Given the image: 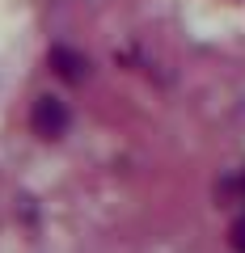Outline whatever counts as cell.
I'll use <instances>...</instances> for the list:
<instances>
[{
  "mask_svg": "<svg viewBox=\"0 0 245 253\" xmlns=\"http://www.w3.org/2000/svg\"><path fill=\"white\" fill-rule=\"evenodd\" d=\"M51 63L59 68V76H68V81H81V76H85V68H89V63H85V55L64 51V46H59V51H51Z\"/></svg>",
  "mask_w": 245,
  "mask_h": 253,
  "instance_id": "2",
  "label": "cell"
},
{
  "mask_svg": "<svg viewBox=\"0 0 245 253\" xmlns=\"http://www.w3.org/2000/svg\"><path fill=\"white\" fill-rule=\"evenodd\" d=\"M30 126H34L43 139H59L68 131V106L55 97H38L34 110H30Z\"/></svg>",
  "mask_w": 245,
  "mask_h": 253,
  "instance_id": "1",
  "label": "cell"
},
{
  "mask_svg": "<svg viewBox=\"0 0 245 253\" xmlns=\"http://www.w3.org/2000/svg\"><path fill=\"white\" fill-rule=\"evenodd\" d=\"M233 249H237V253H245V219L233 228Z\"/></svg>",
  "mask_w": 245,
  "mask_h": 253,
  "instance_id": "3",
  "label": "cell"
}]
</instances>
